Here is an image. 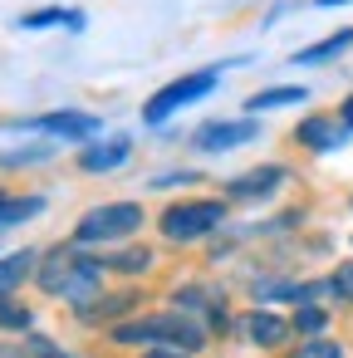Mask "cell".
<instances>
[{"label":"cell","mask_w":353,"mask_h":358,"mask_svg":"<svg viewBox=\"0 0 353 358\" xmlns=\"http://www.w3.org/2000/svg\"><path fill=\"white\" fill-rule=\"evenodd\" d=\"M40 211H45V196H6L0 192V231H10V226H20Z\"/></svg>","instance_id":"obj_15"},{"label":"cell","mask_w":353,"mask_h":358,"mask_svg":"<svg viewBox=\"0 0 353 358\" xmlns=\"http://www.w3.org/2000/svg\"><path fill=\"white\" fill-rule=\"evenodd\" d=\"M0 329H30V309H20V304H6V299H0Z\"/></svg>","instance_id":"obj_22"},{"label":"cell","mask_w":353,"mask_h":358,"mask_svg":"<svg viewBox=\"0 0 353 358\" xmlns=\"http://www.w3.org/2000/svg\"><path fill=\"white\" fill-rule=\"evenodd\" d=\"M30 275H35V250H10V255H0V299L15 294Z\"/></svg>","instance_id":"obj_12"},{"label":"cell","mask_w":353,"mask_h":358,"mask_svg":"<svg viewBox=\"0 0 353 358\" xmlns=\"http://www.w3.org/2000/svg\"><path fill=\"white\" fill-rule=\"evenodd\" d=\"M348 45H353V30H333V35H324L319 45H304V50L294 55V64H329V59H338Z\"/></svg>","instance_id":"obj_13"},{"label":"cell","mask_w":353,"mask_h":358,"mask_svg":"<svg viewBox=\"0 0 353 358\" xmlns=\"http://www.w3.org/2000/svg\"><path fill=\"white\" fill-rule=\"evenodd\" d=\"M10 128H35V133H55V138H64V143H89V138H99L103 133V118H94V113H40V118H15Z\"/></svg>","instance_id":"obj_6"},{"label":"cell","mask_w":353,"mask_h":358,"mask_svg":"<svg viewBox=\"0 0 353 358\" xmlns=\"http://www.w3.org/2000/svg\"><path fill=\"white\" fill-rule=\"evenodd\" d=\"M55 157V143H40V148H15V152H0V167H25V162H45Z\"/></svg>","instance_id":"obj_18"},{"label":"cell","mask_w":353,"mask_h":358,"mask_svg":"<svg viewBox=\"0 0 353 358\" xmlns=\"http://www.w3.org/2000/svg\"><path fill=\"white\" fill-rule=\"evenodd\" d=\"M0 358H15V353H10V348H0Z\"/></svg>","instance_id":"obj_28"},{"label":"cell","mask_w":353,"mask_h":358,"mask_svg":"<svg viewBox=\"0 0 353 358\" xmlns=\"http://www.w3.org/2000/svg\"><path fill=\"white\" fill-rule=\"evenodd\" d=\"M324 324H329V314H324V309L299 304V314H294V329H299V334H324Z\"/></svg>","instance_id":"obj_19"},{"label":"cell","mask_w":353,"mask_h":358,"mask_svg":"<svg viewBox=\"0 0 353 358\" xmlns=\"http://www.w3.org/2000/svg\"><path fill=\"white\" fill-rule=\"evenodd\" d=\"M25 348H30V358H64L50 338H25Z\"/></svg>","instance_id":"obj_23"},{"label":"cell","mask_w":353,"mask_h":358,"mask_svg":"<svg viewBox=\"0 0 353 358\" xmlns=\"http://www.w3.org/2000/svg\"><path fill=\"white\" fill-rule=\"evenodd\" d=\"M284 167L280 162H265V167H255V172H240V177H231L226 182V196L231 201H260V196H275L280 187H284Z\"/></svg>","instance_id":"obj_9"},{"label":"cell","mask_w":353,"mask_h":358,"mask_svg":"<svg viewBox=\"0 0 353 358\" xmlns=\"http://www.w3.org/2000/svg\"><path fill=\"white\" fill-rule=\"evenodd\" d=\"M338 118H343V123H348V128H353V94H348V99H343V108H338Z\"/></svg>","instance_id":"obj_26"},{"label":"cell","mask_w":353,"mask_h":358,"mask_svg":"<svg viewBox=\"0 0 353 358\" xmlns=\"http://www.w3.org/2000/svg\"><path fill=\"white\" fill-rule=\"evenodd\" d=\"M103 270H108V260L84 255V250H74V245H55V250L40 260V285H45L50 294L69 299V304L89 309V299H94L99 285H103Z\"/></svg>","instance_id":"obj_1"},{"label":"cell","mask_w":353,"mask_h":358,"mask_svg":"<svg viewBox=\"0 0 353 358\" xmlns=\"http://www.w3.org/2000/svg\"><path fill=\"white\" fill-rule=\"evenodd\" d=\"M128 157H133V143L128 138H108V143H84L79 167L84 172H118Z\"/></svg>","instance_id":"obj_10"},{"label":"cell","mask_w":353,"mask_h":358,"mask_svg":"<svg viewBox=\"0 0 353 358\" xmlns=\"http://www.w3.org/2000/svg\"><path fill=\"white\" fill-rule=\"evenodd\" d=\"M143 358H182V348H147Z\"/></svg>","instance_id":"obj_25"},{"label":"cell","mask_w":353,"mask_h":358,"mask_svg":"<svg viewBox=\"0 0 353 358\" xmlns=\"http://www.w3.org/2000/svg\"><path fill=\"white\" fill-rule=\"evenodd\" d=\"M118 343H143V348H187L196 353L206 343V329L196 319H187L182 309H167V314H143V319H128L113 329Z\"/></svg>","instance_id":"obj_2"},{"label":"cell","mask_w":353,"mask_h":358,"mask_svg":"<svg viewBox=\"0 0 353 358\" xmlns=\"http://www.w3.org/2000/svg\"><path fill=\"white\" fill-rule=\"evenodd\" d=\"M216 84H221V69H192V74H182V79H172V84H162V89L143 103V123H167L177 108H187V103L206 99Z\"/></svg>","instance_id":"obj_5"},{"label":"cell","mask_w":353,"mask_h":358,"mask_svg":"<svg viewBox=\"0 0 353 358\" xmlns=\"http://www.w3.org/2000/svg\"><path fill=\"white\" fill-rule=\"evenodd\" d=\"M314 6H324V10H333V6H348V0H314Z\"/></svg>","instance_id":"obj_27"},{"label":"cell","mask_w":353,"mask_h":358,"mask_svg":"<svg viewBox=\"0 0 353 358\" xmlns=\"http://www.w3.org/2000/svg\"><path fill=\"white\" fill-rule=\"evenodd\" d=\"M108 270H123V275H143V270H152V250L143 245H133V250H118L113 260H108Z\"/></svg>","instance_id":"obj_17"},{"label":"cell","mask_w":353,"mask_h":358,"mask_svg":"<svg viewBox=\"0 0 353 358\" xmlns=\"http://www.w3.org/2000/svg\"><path fill=\"white\" fill-rule=\"evenodd\" d=\"M118 309H133V294H113V304H108V314H118ZM89 319H103V309H84Z\"/></svg>","instance_id":"obj_24"},{"label":"cell","mask_w":353,"mask_h":358,"mask_svg":"<svg viewBox=\"0 0 353 358\" xmlns=\"http://www.w3.org/2000/svg\"><path fill=\"white\" fill-rule=\"evenodd\" d=\"M50 25H69V30H84V10H64V6H50V10H30V15H20V30H50Z\"/></svg>","instance_id":"obj_16"},{"label":"cell","mask_w":353,"mask_h":358,"mask_svg":"<svg viewBox=\"0 0 353 358\" xmlns=\"http://www.w3.org/2000/svg\"><path fill=\"white\" fill-rule=\"evenodd\" d=\"M348 138H353V128H348L338 113H309V118H299V128H294V143L309 148V152H333V148H343Z\"/></svg>","instance_id":"obj_8"},{"label":"cell","mask_w":353,"mask_h":358,"mask_svg":"<svg viewBox=\"0 0 353 358\" xmlns=\"http://www.w3.org/2000/svg\"><path fill=\"white\" fill-rule=\"evenodd\" d=\"M226 221V201H211V196H192V201H177L162 211V236L177 241V245H192L201 236H211L216 226Z\"/></svg>","instance_id":"obj_4"},{"label":"cell","mask_w":353,"mask_h":358,"mask_svg":"<svg viewBox=\"0 0 353 358\" xmlns=\"http://www.w3.org/2000/svg\"><path fill=\"white\" fill-rule=\"evenodd\" d=\"M255 133H260L255 118H211L192 133V148L196 152H231L240 143H255Z\"/></svg>","instance_id":"obj_7"},{"label":"cell","mask_w":353,"mask_h":358,"mask_svg":"<svg viewBox=\"0 0 353 358\" xmlns=\"http://www.w3.org/2000/svg\"><path fill=\"white\" fill-rule=\"evenodd\" d=\"M143 226V206L138 201H108V206H94L79 216L74 226V245H108V241H123Z\"/></svg>","instance_id":"obj_3"},{"label":"cell","mask_w":353,"mask_h":358,"mask_svg":"<svg viewBox=\"0 0 353 358\" xmlns=\"http://www.w3.org/2000/svg\"><path fill=\"white\" fill-rule=\"evenodd\" d=\"M245 338L250 343H260V348H280L284 338H289V324L280 319V314H270V309H255V314H245Z\"/></svg>","instance_id":"obj_11"},{"label":"cell","mask_w":353,"mask_h":358,"mask_svg":"<svg viewBox=\"0 0 353 358\" xmlns=\"http://www.w3.org/2000/svg\"><path fill=\"white\" fill-rule=\"evenodd\" d=\"M309 99V89H299V84H280V89H260V94H250V113H270V108H289V103H304Z\"/></svg>","instance_id":"obj_14"},{"label":"cell","mask_w":353,"mask_h":358,"mask_svg":"<svg viewBox=\"0 0 353 358\" xmlns=\"http://www.w3.org/2000/svg\"><path fill=\"white\" fill-rule=\"evenodd\" d=\"M294 358H343V348H338L333 338H309V343H304Z\"/></svg>","instance_id":"obj_21"},{"label":"cell","mask_w":353,"mask_h":358,"mask_svg":"<svg viewBox=\"0 0 353 358\" xmlns=\"http://www.w3.org/2000/svg\"><path fill=\"white\" fill-rule=\"evenodd\" d=\"M329 294H338V299L353 304V260H343V265L329 275Z\"/></svg>","instance_id":"obj_20"}]
</instances>
